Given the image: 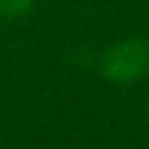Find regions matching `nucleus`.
<instances>
[{
	"mask_svg": "<svg viewBox=\"0 0 149 149\" xmlns=\"http://www.w3.org/2000/svg\"><path fill=\"white\" fill-rule=\"evenodd\" d=\"M105 79L118 86H132L149 74V42L140 37H127L112 44L101 59Z\"/></svg>",
	"mask_w": 149,
	"mask_h": 149,
	"instance_id": "nucleus-1",
	"label": "nucleus"
},
{
	"mask_svg": "<svg viewBox=\"0 0 149 149\" xmlns=\"http://www.w3.org/2000/svg\"><path fill=\"white\" fill-rule=\"evenodd\" d=\"M35 0H0V18H22L33 9Z\"/></svg>",
	"mask_w": 149,
	"mask_h": 149,
	"instance_id": "nucleus-2",
	"label": "nucleus"
},
{
	"mask_svg": "<svg viewBox=\"0 0 149 149\" xmlns=\"http://www.w3.org/2000/svg\"><path fill=\"white\" fill-rule=\"evenodd\" d=\"M147 110H149V107H147Z\"/></svg>",
	"mask_w": 149,
	"mask_h": 149,
	"instance_id": "nucleus-3",
	"label": "nucleus"
}]
</instances>
